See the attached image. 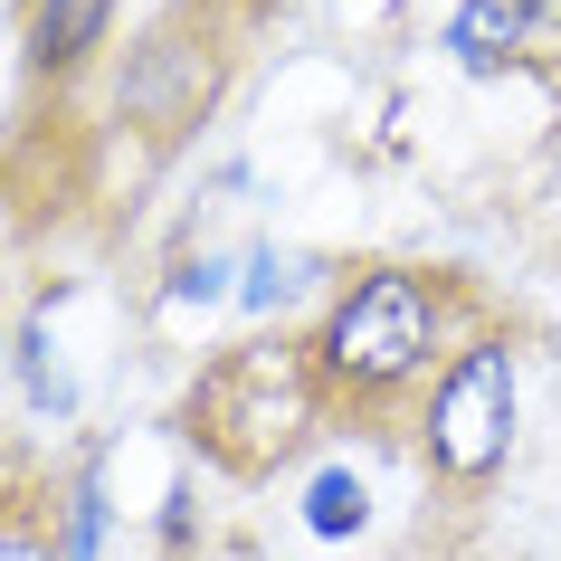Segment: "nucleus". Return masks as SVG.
I'll return each mask as SVG.
<instances>
[{"label": "nucleus", "instance_id": "f257e3e1", "mask_svg": "<svg viewBox=\"0 0 561 561\" xmlns=\"http://www.w3.org/2000/svg\"><path fill=\"white\" fill-rule=\"evenodd\" d=\"M438 343H447V286L419 266H362L343 276V296L324 305V324L305 333V371L314 400L353 419H381L390 400L438 381Z\"/></svg>", "mask_w": 561, "mask_h": 561}, {"label": "nucleus", "instance_id": "f03ea898", "mask_svg": "<svg viewBox=\"0 0 561 561\" xmlns=\"http://www.w3.org/2000/svg\"><path fill=\"white\" fill-rule=\"evenodd\" d=\"M504 447H514V343L476 333L419 390V457L438 485H485L504 467Z\"/></svg>", "mask_w": 561, "mask_h": 561}, {"label": "nucleus", "instance_id": "7ed1b4c3", "mask_svg": "<svg viewBox=\"0 0 561 561\" xmlns=\"http://www.w3.org/2000/svg\"><path fill=\"white\" fill-rule=\"evenodd\" d=\"M229 87V58L219 48H201L191 30H162V38H144L134 58H124V77H115V124H134L152 152H172L191 124L209 115V95Z\"/></svg>", "mask_w": 561, "mask_h": 561}, {"label": "nucleus", "instance_id": "20e7f679", "mask_svg": "<svg viewBox=\"0 0 561 561\" xmlns=\"http://www.w3.org/2000/svg\"><path fill=\"white\" fill-rule=\"evenodd\" d=\"M447 58L467 67V77H504V67L533 58V20L514 0H457L447 10Z\"/></svg>", "mask_w": 561, "mask_h": 561}, {"label": "nucleus", "instance_id": "39448f33", "mask_svg": "<svg viewBox=\"0 0 561 561\" xmlns=\"http://www.w3.org/2000/svg\"><path fill=\"white\" fill-rule=\"evenodd\" d=\"M105 20H115V0H38L30 10V77L87 67L95 48H105Z\"/></svg>", "mask_w": 561, "mask_h": 561}, {"label": "nucleus", "instance_id": "423d86ee", "mask_svg": "<svg viewBox=\"0 0 561 561\" xmlns=\"http://www.w3.org/2000/svg\"><path fill=\"white\" fill-rule=\"evenodd\" d=\"M305 524H314V533H333V542H343V533H362V476L324 467L314 485H305Z\"/></svg>", "mask_w": 561, "mask_h": 561}, {"label": "nucleus", "instance_id": "0eeeda50", "mask_svg": "<svg viewBox=\"0 0 561 561\" xmlns=\"http://www.w3.org/2000/svg\"><path fill=\"white\" fill-rule=\"evenodd\" d=\"M296 296V257H257V276H248V305H276Z\"/></svg>", "mask_w": 561, "mask_h": 561}, {"label": "nucleus", "instance_id": "6e6552de", "mask_svg": "<svg viewBox=\"0 0 561 561\" xmlns=\"http://www.w3.org/2000/svg\"><path fill=\"white\" fill-rule=\"evenodd\" d=\"M0 561H48V542H38V524H20V514H10V524H0Z\"/></svg>", "mask_w": 561, "mask_h": 561}, {"label": "nucleus", "instance_id": "1a4fd4ad", "mask_svg": "<svg viewBox=\"0 0 561 561\" xmlns=\"http://www.w3.org/2000/svg\"><path fill=\"white\" fill-rule=\"evenodd\" d=\"M514 10H524L533 30H561V0H514Z\"/></svg>", "mask_w": 561, "mask_h": 561}]
</instances>
